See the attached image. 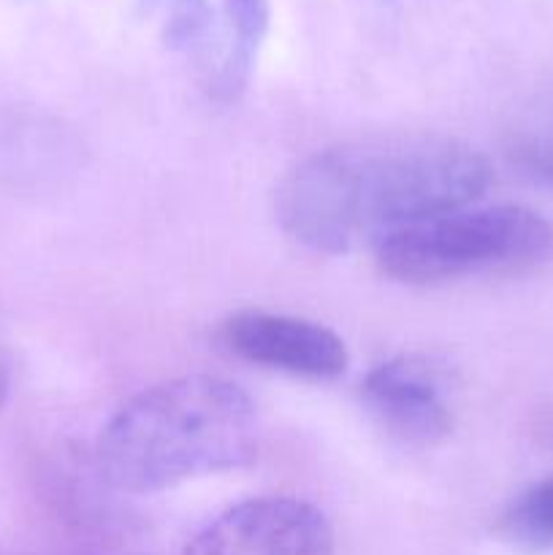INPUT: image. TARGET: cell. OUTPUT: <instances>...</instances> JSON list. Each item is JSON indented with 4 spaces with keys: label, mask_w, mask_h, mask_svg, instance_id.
<instances>
[{
    "label": "cell",
    "mask_w": 553,
    "mask_h": 555,
    "mask_svg": "<svg viewBox=\"0 0 553 555\" xmlns=\"http://www.w3.org/2000/svg\"><path fill=\"white\" fill-rule=\"evenodd\" d=\"M491 177L480 152L448 135H374L298 163L280 184L276 217L304 247L342 255L475 204Z\"/></svg>",
    "instance_id": "6da1fadb"
},
{
    "label": "cell",
    "mask_w": 553,
    "mask_h": 555,
    "mask_svg": "<svg viewBox=\"0 0 553 555\" xmlns=\"http://www.w3.org/2000/svg\"><path fill=\"white\" fill-rule=\"evenodd\" d=\"M253 399L220 377H179L141 390L98 437V472L125 493H157L244 469L258 455Z\"/></svg>",
    "instance_id": "7a4b0ae2"
},
{
    "label": "cell",
    "mask_w": 553,
    "mask_h": 555,
    "mask_svg": "<svg viewBox=\"0 0 553 555\" xmlns=\"http://www.w3.org/2000/svg\"><path fill=\"white\" fill-rule=\"evenodd\" d=\"M553 225L515 204L445 211L377 244V266L401 285H445L480 274H510L545 263Z\"/></svg>",
    "instance_id": "3957f363"
},
{
    "label": "cell",
    "mask_w": 553,
    "mask_h": 555,
    "mask_svg": "<svg viewBox=\"0 0 553 555\" xmlns=\"http://www.w3.org/2000/svg\"><path fill=\"white\" fill-rule=\"evenodd\" d=\"M182 555H334V531L301 499H249L204 526Z\"/></svg>",
    "instance_id": "277c9868"
},
{
    "label": "cell",
    "mask_w": 553,
    "mask_h": 555,
    "mask_svg": "<svg viewBox=\"0 0 553 555\" xmlns=\"http://www.w3.org/2000/svg\"><path fill=\"white\" fill-rule=\"evenodd\" d=\"M222 341L244 361L293 377L336 379L350 363L342 336L293 314L239 312L222 325Z\"/></svg>",
    "instance_id": "5b68a950"
},
{
    "label": "cell",
    "mask_w": 553,
    "mask_h": 555,
    "mask_svg": "<svg viewBox=\"0 0 553 555\" xmlns=\"http://www.w3.org/2000/svg\"><path fill=\"white\" fill-rule=\"evenodd\" d=\"M363 401L407 444L432 448L453 428L445 379L428 358L399 356L380 363L363 383Z\"/></svg>",
    "instance_id": "8992f818"
},
{
    "label": "cell",
    "mask_w": 553,
    "mask_h": 555,
    "mask_svg": "<svg viewBox=\"0 0 553 555\" xmlns=\"http://www.w3.org/2000/svg\"><path fill=\"white\" fill-rule=\"evenodd\" d=\"M497 531L518 551H553V477H545L520 493L502 513Z\"/></svg>",
    "instance_id": "52a82bcc"
},
{
    "label": "cell",
    "mask_w": 553,
    "mask_h": 555,
    "mask_svg": "<svg viewBox=\"0 0 553 555\" xmlns=\"http://www.w3.org/2000/svg\"><path fill=\"white\" fill-rule=\"evenodd\" d=\"M510 157L526 173L553 184V114L531 117L520 128H515L510 139Z\"/></svg>",
    "instance_id": "ba28073f"
},
{
    "label": "cell",
    "mask_w": 553,
    "mask_h": 555,
    "mask_svg": "<svg viewBox=\"0 0 553 555\" xmlns=\"http://www.w3.org/2000/svg\"><path fill=\"white\" fill-rule=\"evenodd\" d=\"M152 3L160 9L168 41L179 47H193L209 36L211 22H215L209 0H152Z\"/></svg>",
    "instance_id": "9c48e42d"
},
{
    "label": "cell",
    "mask_w": 553,
    "mask_h": 555,
    "mask_svg": "<svg viewBox=\"0 0 553 555\" xmlns=\"http://www.w3.org/2000/svg\"><path fill=\"white\" fill-rule=\"evenodd\" d=\"M9 390H11V369H9V361L3 358V352H0V406H3L5 399H9Z\"/></svg>",
    "instance_id": "30bf717a"
}]
</instances>
